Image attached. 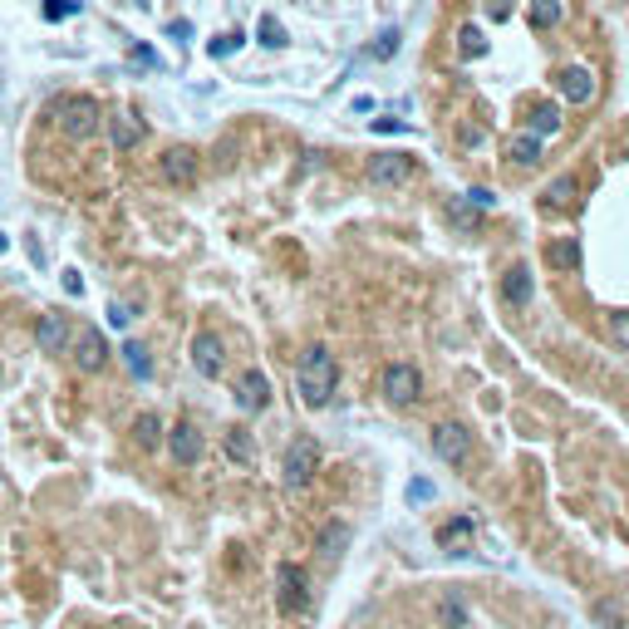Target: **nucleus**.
Listing matches in <instances>:
<instances>
[{"mask_svg": "<svg viewBox=\"0 0 629 629\" xmlns=\"http://www.w3.org/2000/svg\"><path fill=\"white\" fill-rule=\"evenodd\" d=\"M295 384H300V398H305L310 408H324L334 398V384H340V364H334V354L324 344H314L300 354V374H295Z\"/></svg>", "mask_w": 629, "mask_h": 629, "instance_id": "1", "label": "nucleus"}, {"mask_svg": "<svg viewBox=\"0 0 629 629\" xmlns=\"http://www.w3.org/2000/svg\"><path fill=\"white\" fill-rule=\"evenodd\" d=\"M55 124H59L65 138H75V143L94 138V133H99V99H89V94H69V99H59L55 104Z\"/></svg>", "mask_w": 629, "mask_h": 629, "instance_id": "2", "label": "nucleus"}, {"mask_svg": "<svg viewBox=\"0 0 629 629\" xmlns=\"http://www.w3.org/2000/svg\"><path fill=\"white\" fill-rule=\"evenodd\" d=\"M69 354H75L79 374H99L108 364V340L94 324H79V330H69Z\"/></svg>", "mask_w": 629, "mask_h": 629, "instance_id": "3", "label": "nucleus"}, {"mask_svg": "<svg viewBox=\"0 0 629 629\" xmlns=\"http://www.w3.org/2000/svg\"><path fill=\"white\" fill-rule=\"evenodd\" d=\"M275 604H281L285 614H300L310 604V580H305V571H300L295 561L275 565Z\"/></svg>", "mask_w": 629, "mask_h": 629, "instance_id": "4", "label": "nucleus"}, {"mask_svg": "<svg viewBox=\"0 0 629 629\" xmlns=\"http://www.w3.org/2000/svg\"><path fill=\"white\" fill-rule=\"evenodd\" d=\"M428 443H433V457L447 463V467H463L467 453H472V433L463 423H438V428L428 433Z\"/></svg>", "mask_w": 629, "mask_h": 629, "instance_id": "5", "label": "nucleus"}, {"mask_svg": "<svg viewBox=\"0 0 629 629\" xmlns=\"http://www.w3.org/2000/svg\"><path fill=\"white\" fill-rule=\"evenodd\" d=\"M384 398H389L394 408H414L423 398V374L414 364H389L384 369Z\"/></svg>", "mask_w": 629, "mask_h": 629, "instance_id": "6", "label": "nucleus"}, {"mask_svg": "<svg viewBox=\"0 0 629 629\" xmlns=\"http://www.w3.org/2000/svg\"><path fill=\"white\" fill-rule=\"evenodd\" d=\"M320 467V443L314 438H295L285 447V487H305Z\"/></svg>", "mask_w": 629, "mask_h": 629, "instance_id": "7", "label": "nucleus"}, {"mask_svg": "<svg viewBox=\"0 0 629 629\" xmlns=\"http://www.w3.org/2000/svg\"><path fill=\"white\" fill-rule=\"evenodd\" d=\"M414 177V157L408 153H369V183L374 187H404Z\"/></svg>", "mask_w": 629, "mask_h": 629, "instance_id": "8", "label": "nucleus"}, {"mask_svg": "<svg viewBox=\"0 0 629 629\" xmlns=\"http://www.w3.org/2000/svg\"><path fill=\"white\" fill-rule=\"evenodd\" d=\"M192 369L202 374V379H222L226 369V344L216 330H202L197 340H192Z\"/></svg>", "mask_w": 629, "mask_h": 629, "instance_id": "9", "label": "nucleus"}, {"mask_svg": "<svg viewBox=\"0 0 629 629\" xmlns=\"http://www.w3.org/2000/svg\"><path fill=\"white\" fill-rule=\"evenodd\" d=\"M157 173H163V183H173V187H192L197 183V153L177 143V148H167L157 157Z\"/></svg>", "mask_w": 629, "mask_h": 629, "instance_id": "10", "label": "nucleus"}, {"mask_svg": "<svg viewBox=\"0 0 629 629\" xmlns=\"http://www.w3.org/2000/svg\"><path fill=\"white\" fill-rule=\"evenodd\" d=\"M265 404H271V379H265L261 369H246L236 379V408L241 414H261Z\"/></svg>", "mask_w": 629, "mask_h": 629, "instance_id": "11", "label": "nucleus"}, {"mask_svg": "<svg viewBox=\"0 0 629 629\" xmlns=\"http://www.w3.org/2000/svg\"><path fill=\"white\" fill-rule=\"evenodd\" d=\"M349 541H354V526L349 522H320L314 526V551H320L324 561H340L349 551Z\"/></svg>", "mask_w": 629, "mask_h": 629, "instance_id": "12", "label": "nucleus"}, {"mask_svg": "<svg viewBox=\"0 0 629 629\" xmlns=\"http://www.w3.org/2000/svg\"><path fill=\"white\" fill-rule=\"evenodd\" d=\"M35 344H40V354H65L69 349V320L65 314H40V320H35Z\"/></svg>", "mask_w": 629, "mask_h": 629, "instance_id": "13", "label": "nucleus"}, {"mask_svg": "<svg viewBox=\"0 0 629 629\" xmlns=\"http://www.w3.org/2000/svg\"><path fill=\"white\" fill-rule=\"evenodd\" d=\"M108 138H114L118 153H133L143 143V118L128 114V108H124V114H114V118H108Z\"/></svg>", "mask_w": 629, "mask_h": 629, "instance_id": "14", "label": "nucleus"}, {"mask_svg": "<svg viewBox=\"0 0 629 629\" xmlns=\"http://www.w3.org/2000/svg\"><path fill=\"white\" fill-rule=\"evenodd\" d=\"M167 447H173V457H177L183 467L202 463V433L192 428V423H177V428L167 433Z\"/></svg>", "mask_w": 629, "mask_h": 629, "instance_id": "15", "label": "nucleus"}, {"mask_svg": "<svg viewBox=\"0 0 629 629\" xmlns=\"http://www.w3.org/2000/svg\"><path fill=\"white\" fill-rule=\"evenodd\" d=\"M561 94H565L571 104H590V99H595V75H590L585 65H571V69L561 75Z\"/></svg>", "mask_w": 629, "mask_h": 629, "instance_id": "16", "label": "nucleus"}, {"mask_svg": "<svg viewBox=\"0 0 629 629\" xmlns=\"http://www.w3.org/2000/svg\"><path fill=\"white\" fill-rule=\"evenodd\" d=\"M546 265L551 271H575L580 265V241L575 236H551L546 241Z\"/></svg>", "mask_w": 629, "mask_h": 629, "instance_id": "17", "label": "nucleus"}, {"mask_svg": "<svg viewBox=\"0 0 629 629\" xmlns=\"http://www.w3.org/2000/svg\"><path fill=\"white\" fill-rule=\"evenodd\" d=\"M526 128H531V138H555V133H561V108H555V104H536L526 114Z\"/></svg>", "mask_w": 629, "mask_h": 629, "instance_id": "18", "label": "nucleus"}, {"mask_svg": "<svg viewBox=\"0 0 629 629\" xmlns=\"http://www.w3.org/2000/svg\"><path fill=\"white\" fill-rule=\"evenodd\" d=\"M502 295H506V305H531V271L526 265H512V271H506Z\"/></svg>", "mask_w": 629, "mask_h": 629, "instance_id": "19", "label": "nucleus"}, {"mask_svg": "<svg viewBox=\"0 0 629 629\" xmlns=\"http://www.w3.org/2000/svg\"><path fill=\"white\" fill-rule=\"evenodd\" d=\"M226 457H232V463H241V467L256 463V447H251V433H246V428H232V433H226Z\"/></svg>", "mask_w": 629, "mask_h": 629, "instance_id": "20", "label": "nucleus"}, {"mask_svg": "<svg viewBox=\"0 0 629 629\" xmlns=\"http://www.w3.org/2000/svg\"><path fill=\"white\" fill-rule=\"evenodd\" d=\"M124 364H128L133 379H153V359H148V349H143L138 340L124 344Z\"/></svg>", "mask_w": 629, "mask_h": 629, "instance_id": "21", "label": "nucleus"}, {"mask_svg": "<svg viewBox=\"0 0 629 629\" xmlns=\"http://www.w3.org/2000/svg\"><path fill=\"white\" fill-rule=\"evenodd\" d=\"M457 55H463V59H482V55H487V35H482L477 25H463V30H457Z\"/></svg>", "mask_w": 629, "mask_h": 629, "instance_id": "22", "label": "nucleus"}, {"mask_svg": "<svg viewBox=\"0 0 629 629\" xmlns=\"http://www.w3.org/2000/svg\"><path fill=\"white\" fill-rule=\"evenodd\" d=\"M133 438H138V447H157V443H163V423H157V414H138V418H133Z\"/></svg>", "mask_w": 629, "mask_h": 629, "instance_id": "23", "label": "nucleus"}, {"mask_svg": "<svg viewBox=\"0 0 629 629\" xmlns=\"http://www.w3.org/2000/svg\"><path fill=\"white\" fill-rule=\"evenodd\" d=\"M506 153H512L522 167H536V163H541V138H531V133H516V138H512V148H506Z\"/></svg>", "mask_w": 629, "mask_h": 629, "instance_id": "24", "label": "nucleus"}, {"mask_svg": "<svg viewBox=\"0 0 629 629\" xmlns=\"http://www.w3.org/2000/svg\"><path fill=\"white\" fill-rule=\"evenodd\" d=\"M575 192H580V187H575V177H555V183L541 192V197H546V207H571Z\"/></svg>", "mask_w": 629, "mask_h": 629, "instance_id": "25", "label": "nucleus"}, {"mask_svg": "<svg viewBox=\"0 0 629 629\" xmlns=\"http://www.w3.org/2000/svg\"><path fill=\"white\" fill-rule=\"evenodd\" d=\"M590 614H595L604 629H624V614H620V604H614V600H595V604H590Z\"/></svg>", "mask_w": 629, "mask_h": 629, "instance_id": "26", "label": "nucleus"}, {"mask_svg": "<svg viewBox=\"0 0 629 629\" xmlns=\"http://www.w3.org/2000/svg\"><path fill=\"white\" fill-rule=\"evenodd\" d=\"M438 620H443L447 629H463V624H467V610L457 604V595H443V604H438Z\"/></svg>", "mask_w": 629, "mask_h": 629, "instance_id": "27", "label": "nucleus"}, {"mask_svg": "<svg viewBox=\"0 0 629 629\" xmlns=\"http://www.w3.org/2000/svg\"><path fill=\"white\" fill-rule=\"evenodd\" d=\"M531 20L536 25H555L561 20V0H531Z\"/></svg>", "mask_w": 629, "mask_h": 629, "instance_id": "28", "label": "nucleus"}, {"mask_svg": "<svg viewBox=\"0 0 629 629\" xmlns=\"http://www.w3.org/2000/svg\"><path fill=\"white\" fill-rule=\"evenodd\" d=\"M79 15V0H45V20H69Z\"/></svg>", "mask_w": 629, "mask_h": 629, "instance_id": "29", "label": "nucleus"}, {"mask_svg": "<svg viewBox=\"0 0 629 629\" xmlns=\"http://www.w3.org/2000/svg\"><path fill=\"white\" fill-rule=\"evenodd\" d=\"M261 45H265V50H281V45H285V30H281V25H275V20H271V15H265V20H261Z\"/></svg>", "mask_w": 629, "mask_h": 629, "instance_id": "30", "label": "nucleus"}, {"mask_svg": "<svg viewBox=\"0 0 629 629\" xmlns=\"http://www.w3.org/2000/svg\"><path fill=\"white\" fill-rule=\"evenodd\" d=\"M453 222H457V226H477V222H482V212L463 197V202H453Z\"/></svg>", "mask_w": 629, "mask_h": 629, "instance_id": "31", "label": "nucleus"}, {"mask_svg": "<svg viewBox=\"0 0 629 629\" xmlns=\"http://www.w3.org/2000/svg\"><path fill=\"white\" fill-rule=\"evenodd\" d=\"M232 50H241V35H222V40H212V45H207V55H212V59H222V55H232Z\"/></svg>", "mask_w": 629, "mask_h": 629, "instance_id": "32", "label": "nucleus"}, {"mask_svg": "<svg viewBox=\"0 0 629 629\" xmlns=\"http://www.w3.org/2000/svg\"><path fill=\"white\" fill-rule=\"evenodd\" d=\"M128 320H133V310L124 305V300H114V305H108V324H114V330H124Z\"/></svg>", "mask_w": 629, "mask_h": 629, "instance_id": "33", "label": "nucleus"}, {"mask_svg": "<svg viewBox=\"0 0 629 629\" xmlns=\"http://www.w3.org/2000/svg\"><path fill=\"white\" fill-rule=\"evenodd\" d=\"M394 50H398V30H384L379 45H374V59H384V55H394Z\"/></svg>", "mask_w": 629, "mask_h": 629, "instance_id": "34", "label": "nucleus"}, {"mask_svg": "<svg viewBox=\"0 0 629 629\" xmlns=\"http://www.w3.org/2000/svg\"><path fill=\"white\" fill-rule=\"evenodd\" d=\"M610 330H614V340H620V344H629V310L610 314Z\"/></svg>", "mask_w": 629, "mask_h": 629, "instance_id": "35", "label": "nucleus"}, {"mask_svg": "<svg viewBox=\"0 0 629 629\" xmlns=\"http://www.w3.org/2000/svg\"><path fill=\"white\" fill-rule=\"evenodd\" d=\"M467 202H472V207H477V212H492V202H497V197H492V192H467Z\"/></svg>", "mask_w": 629, "mask_h": 629, "instance_id": "36", "label": "nucleus"}, {"mask_svg": "<svg viewBox=\"0 0 629 629\" xmlns=\"http://www.w3.org/2000/svg\"><path fill=\"white\" fill-rule=\"evenodd\" d=\"M463 531H472V522H447V526H443V541H457Z\"/></svg>", "mask_w": 629, "mask_h": 629, "instance_id": "37", "label": "nucleus"}, {"mask_svg": "<svg viewBox=\"0 0 629 629\" xmlns=\"http://www.w3.org/2000/svg\"><path fill=\"white\" fill-rule=\"evenodd\" d=\"M167 35H173V40H187L192 30H187V20H173V25H167Z\"/></svg>", "mask_w": 629, "mask_h": 629, "instance_id": "38", "label": "nucleus"}, {"mask_svg": "<svg viewBox=\"0 0 629 629\" xmlns=\"http://www.w3.org/2000/svg\"><path fill=\"white\" fill-rule=\"evenodd\" d=\"M133 59H138V65H157V55L143 50V45H133Z\"/></svg>", "mask_w": 629, "mask_h": 629, "instance_id": "39", "label": "nucleus"}, {"mask_svg": "<svg viewBox=\"0 0 629 629\" xmlns=\"http://www.w3.org/2000/svg\"><path fill=\"white\" fill-rule=\"evenodd\" d=\"M457 138H463V143H482V128H477V124H467L463 133H457Z\"/></svg>", "mask_w": 629, "mask_h": 629, "instance_id": "40", "label": "nucleus"}, {"mask_svg": "<svg viewBox=\"0 0 629 629\" xmlns=\"http://www.w3.org/2000/svg\"><path fill=\"white\" fill-rule=\"evenodd\" d=\"M65 285H69V295H79L84 281H79V271H65Z\"/></svg>", "mask_w": 629, "mask_h": 629, "instance_id": "41", "label": "nucleus"}, {"mask_svg": "<svg viewBox=\"0 0 629 629\" xmlns=\"http://www.w3.org/2000/svg\"><path fill=\"white\" fill-rule=\"evenodd\" d=\"M0 251H5V236H0Z\"/></svg>", "mask_w": 629, "mask_h": 629, "instance_id": "42", "label": "nucleus"}]
</instances>
